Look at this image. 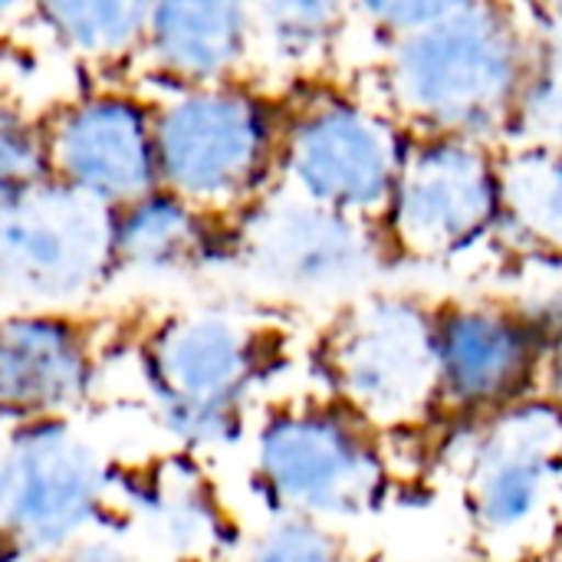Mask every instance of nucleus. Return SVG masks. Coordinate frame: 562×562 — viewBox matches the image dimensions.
I'll use <instances>...</instances> for the list:
<instances>
[{
    "label": "nucleus",
    "instance_id": "f257e3e1",
    "mask_svg": "<svg viewBox=\"0 0 562 562\" xmlns=\"http://www.w3.org/2000/svg\"><path fill=\"white\" fill-rule=\"evenodd\" d=\"M537 36L510 0H481L392 40L389 99L422 135L491 145L510 135Z\"/></svg>",
    "mask_w": 562,
    "mask_h": 562
},
{
    "label": "nucleus",
    "instance_id": "f03ea898",
    "mask_svg": "<svg viewBox=\"0 0 562 562\" xmlns=\"http://www.w3.org/2000/svg\"><path fill=\"white\" fill-rule=\"evenodd\" d=\"M158 188L198 211L244 214L280 161V125L244 82L178 86L151 99Z\"/></svg>",
    "mask_w": 562,
    "mask_h": 562
},
{
    "label": "nucleus",
    "instance_id": "7ed1b4c3",
    "mask_svg": "<svg viewBox=\"0 0 562 562\" xmlns=\"http://www.w3.org/2000/svg\"><path fill=\"white\" fill-rule=\"evenodd\" d=\"M254 468L277 514L323 524L369 517L389 484L375 431L339 402L277 408L257 431Z\"/></svg>",
    "mask_w": 562,
    "mask_h": 562
},
{
    "label": "nucleus",
    "instance_id": "20e7f679",
    "mask_svg": "<svg viewBox=\"0 0 562 562\" xmlns=\"http://www.w3.org/2000/svg\"><path fill=\"white\" fill-rule=\"evenodd\" d=\"M333 402L372 431L422 422L441 398L435 310L408 296L352 300L319 349Z\"/></svg>",
    "mask_w": 562,
    "mask_h": 562
},
{
    "label": "nucleus",
    "instance_id": "39448f33",
    "mask_svg": "<svg viewBox=\"0 0 562 562\" xmlns=\"http://www.w3.org/2000/svg\"><path fill=\"white\" fill-rule=\"evenodd\" d=\"M263 342L224 313H184L161 323L145 346V379L158 422L188 448H217L240 431L260 379Z\"/></svg>",
    "mask_w": 562,
    "mask_h": 562
},
{
    "label": "nucleus",
    "instance_id": "423d86ee",
    "mask_svg": "<svg viewBox=\"0 0 562 562\" xmlns=\"http://www.w3.org/2000/svg\"><path fill=\"white\" fill-rule=\"evenodd\" d=\"M112 273V211L43 181L0 201V303L66 310Z\"/></svg>",
    "mask_w": 562,
    "mask_h": 562
},
{
    "label": "nucleus",
    "instance_id": "0eeeda50",
    "mask_svg": "<svg viewBox=\"0 0 562 562\" xmlns=\"http://www.w3.org/2000/svg\"><path fill=\"white\" fill-rule=\"evenodd\" d=\"M405 145L398 125L375 109L323 95L280 125L277 171L286 191L382 227Z\"/></svg>",
    "mask_w": 562,
    "mask_h": 562
},
{
    "label": "nucleus",
    "instance_id": "6e6552de",
    "mask_svg": "<svg viewBox=\"0 0 562 562\" xmlns=\"http://www.w3.org/2000/svg\"><path fill=\"white\" fill-rule=\"evenodd\" d=\"M105 507V468L66 418L23 422L0 445V547L46 560Z\"/></svg>",
    "mask_w": 562,
    "mask_h": 562
},
{
    "label": "nucleus",
    "instance_id": "1a4fd4ad",
    "mask_svg": "<svg viewBox=\"0 0 562 562\" xmlns=\"http://www.w3.org/2000/svg\"><path fill=\"white\" fill-rule=\"evenodd\" d=\"M501 224V158L487 142L418 135L405 145L382 221L385 240L415 260H448Z\"/></svg>",
    "mask_w": 562,
    "mask_h": 562
},
{
    "label": "nucleus",
    "instance_id": "9d476101",
    "mask_svg": "<svg viewBox=\"0 0 562 562\" xmlns=\"http://www.w3.org/2000/svg\"><path fill=\"white\" fill-rule=\"evenodd\" d=\"M461 497L494 547L543 533L562 497V408L540 398L494 412L468 454Z\"/></svg>",
    "mask_w": 562,
    "mask_h": 562
},
{
    "label": "nucleus",
    "instance_id": "9b49d317",
    "mask_svg": "<svg viewBox=\"0 0 562 562\" xmlns=\"http://www.w3.org/2000/svg\"><path fill=\"white\" fill-rule=\"evenodd\" d=\"M379 224L329 211L293 191L263 194L240 214L237 254L244 267L283 293H342L366 283L385 254Z\"/></svg>",
    "mask_w": 562,
    "mask_h": 562
},
{
    "label": "nucleus",
    "instance_id": "f8f14e48",
    "mask_svg": "<svg viewBox=\"0 0 562 562\" xmlns=\"http://www.w3.org/2000/svg\"><path fill=\"white\" fill-rule=\"evenodd\" d=\"M49 178L119 211L158 188L155 109L128 89H89L43 115Z\"/></svg>",
    "mask_w": 562,
    "mask_h": 562
},
{
    "label": "nucleus",
    "instance_id": "ddd939ff",
    "mask_svg": "<svg viewBox=\"0 0 562 562\" xmlns=\"http://www.w3.org/2000/svg\"><path fill=\"white\" fill-rule=\"evenodd\" d=\"M438 349V405L458 412H501L537 382L540 346L537 326L507 306L454 303L435 313Z\"/></svg>",
    "mask_w": 562,
    "mask_h": 562
},
{
    "label": "nucleus",
    "instance_id": "4468645a",
    "mask_svg": "<svg viewBox=\"0 0 562 562\" xmlns=\"http://www.w3.org/2000/svg\"><path fill=\"white\" fill-rule=\"evenodd\" d=\"M92 385V346L66 310H13L0 319V412L66 418Z\"/></svg>",
    "mask_w": 562,
    "mask_h": 562
},
{
    "label": "nucleus",
    "instance_id": "2eb2a0df",
    "mask_svg": "<svg viewBox=\"0 0 562 562\" xmlns=\"http://www.w3.org/2000/svg\"><path fill=\"white\" fill-rule=\"evenodd\" d=\"M254 56L250 0H155L142 63L168 89L240 82Z\"/></svg>",
    "mask_w": 562,
    "mask_h": 562
},
{
    "label": "nucleus",
    "instance_id": "dca6fc26",
    "mask_svg": "<svg viewBox=\"0 0 562 562\" xmlns=\"http://www.w3.org/2000/svg\"><path fill=\"white\" fill-rule=\"evenodd\" d=\"M211 214L165 188L112 211V270L168 277L198 267L211 250Z\"/></svg>",
    "mask_w": 562,
    "mask_h": 562
},
{
    "label": "nucleus",
    "instance_id": "f3484780",
    "mask_svg": "<svg viewBox=\"0 0 562 562\" xmlns=\"http://www.w3.org/2000/svg\"><path fill=\"white\" fill-rule=\"evenodd\" d=\"M155 0H33L30 20L46 43L89 69H119L142 59Z\"/></svg>",
    "mask_w": 562,
    "mask_h": 562
},
{
    "label": "nucleus",
    "instance_id": "a211bd4d",
    "mask_svg": "<svg viewBox=\"0 0 562 562\" xmlns=\"http://www.w3.org/2000/svg\"><path fill=\"white\" fill-rule=\"evenodd\" d=\"M501 221L562 254V148L517 145L501 158Z\"/></svg>",
    "mask_w": 562,
    "mask_h": 562
},
{
    "label": "nucleus",
    "instance_id": "6ab92c4d",
    "mask_svg": "<svg viewBox=\"0 0 562 562\" xmlns=\"http://www.w3.org/2000/svg\"><path fill=\"white\" fill-rule=\"evenodd\" d=\"M257 53L277 63H310L336 46L349 16L352 0H250Z\"/></svg>",
    "mask_w": 562,
    "mask_h": 562
},
{
    "label": "nucleus",
    "instance_id": "aec40b11",
    "mask_svg": "<svg viewBox=\"0 0 562 562\" xmlns=\"http://www.w3.org/2000/svg\"><path fill=\"white\" fill-rule=\"evenodd\" d=\"M510 135L517 145L562 148V33L537 36Z\"/></svg>",
    "mask_w": 562,
    "mask_h": 562
},
{
    "label": "nucleus",
    "instance_id": "412c9836",
    "mask_svg": "<svg viewBox=\"0 0 562 562\" xmlns=\"http://www.w3.org/2000/svg\"><path fill=\"white\" fill-rule=\"evenodd\" d=\"M244 562H346V543L333 524L277 514L247 547Z\"/></svg>",
    "mask_w": 562,
    "mask_h": 562
},
{
    "label": "nucleus",
    "instance_id": "4be33fe9",
    "mask_svg": "<svg viewBox=\"0 0 562 562\" xmlns=\"http://www.w3.org/2000/svg\"><path fill=\"white\" fill-rule=\"evenodd\" d=\"M49 181L43 119L0 102V201Z\"/></svg>",
    "mask_w": 562,
    "mask_h": 562
},
{
    "label": "nucleus",
    "instance_id": "5701e85b",
    "mask_svg": "<svg viewBox=\"0 0 562 562\" xmlns=\"http://www.w3.org/2000/svg\"><path fill=\"white\" fill-rule=\"evenodd\" d=\"M356 13L379 33L398 40L422 26H431L451 13H461L481 0H352Z\"/></svg>",
    "mask_w": 562,
    "mask_h": 562
},
{
    "label": "nucleus",
    "instance_id": "b1692460",
    "mask_svg": "<svg viewBox=\"0 0 562 562\" xmlns=\"http://www.w3.org/2000/svg\"><path fill=\"white\" fill-rule=\"evenodd\" d=\"M43 562H135V557L125 547H119L115 540L86 533V537L72 540L69 547H63L59 553L46 557Z\"/></svg>",
    "mask_w": 562,
    "mask_h": 562
},
{
    "label": "nucleus",
    "instance_id": "393cba45",
    "mask_svg": "<svg viewBox=\"0 0 562 562\" xmlns=\"http://www.w3.org/2000/svg\"><path fill=\"white\" fill-rule=\"evenodd\" d=\"M537 379L543 382V398L562 408V333L547 346Z\"/></svg>",
    "mask_w": 562,
    "mask_h": 562
},
{
    "label": "nucleus",
    "instance_id": "a878e982",
    "mask_svg": "<svg viewBox=\"0 0 562 562\" xmlns=\"http://www.w3.org/2000/svg\"><path fill=\"white\" fill-rule=\"evenodd\" d=\"M33 0H0V40H7L23 20H30Z\"/></svg>",
    "mask_w": 562,
    "mask_h": 562
},
{
    "label": "nucleus",
    "instance_id": "bb28decb",
    "mask_svg": "<svg viewBox=\"0 0 562 562\" xmlns=\"http://www.w3.org/2000/svg\"><path fill=\"white\" fill-rule=\"evenodd\" d=\"M537 3H540V10H543V16H547L550 30H553V33H562V0H537Z\"/></svg>",
    "mask_w": 562,
    "mask_h": 562
},
{
    "label": "nucleus",
    "instance_id": "cd10ccee",
    "mask_svg": "<svg viewBox=\"0 0 562 562\" xmlns=\"http://www.w3.org/2000/svg\"><path fill=\"white\" fill-rule=\"evenodd\" d=\"M474 562H491V560H474Z\"/></svg>",
    "mask_w": 562,
    "mask_h": 562
}]
</instances>
